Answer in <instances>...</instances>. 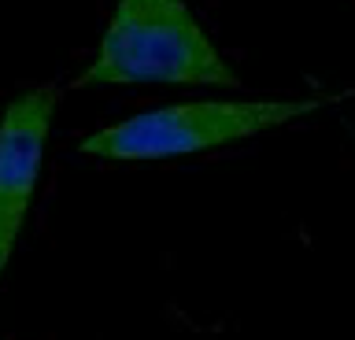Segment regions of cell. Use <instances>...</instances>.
<instances>
[{
    "label": "cell",
    "instance_id": "cell-1",
    "mask_svg": "<svg viewBox=\"0 0 355 340\" xmlns=\"http://www.w3.org/2000/svg\"><path fill=\"white\" fill-rule=\"evenodd\" d=\"M100 85H218L241 89L185 0H115L93 60L71 89Z\"/></svg>",
    "mask_w": 355,
    "mask_h": 340
},
{
    "label": "cell",
    "instance_id": "cell-2",
    "mask_svg": "<svg viewBox=\"0 0 355 340\" xmlns=\"http://www.w3.org/2000/svg\"><path fill=\"white\" fill-rule=\"evenodd\" d=\"M333 104V96L300 100H185L130 115L122 123L100 126L78 141V152L107 163H144L196 156L207 148H226L259 137L266 129L288 126Z\"/></svg>",
    "mask_w": 355,
    "mask_h": 340
},
{
    "label": "cell",
    "instance_id": "cell-3",
    "mask_svg": "<svg viewBox=\"0 0 355 340\" xmlns=\"http://www.w3.org/2000/svg\"><path fill=\"white\" fill-rule=\"evenodd\" d=\"M55 104H60V89L37 85L11 96L0 111V278L33 207Z\"/></svg>",
    "mask_w": 355,
    "mask_h": 340
}]
</instances>
